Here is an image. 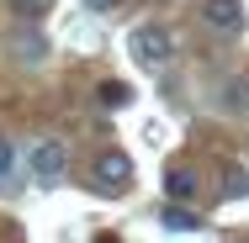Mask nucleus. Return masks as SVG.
Wrapping results in <instances>:
<instances>
[{
    "label": "nucleus",
    "mask_w": 249,
    "mask_h": 243,
    "mask_svg": "<svg viewBox=\"0 0 249 243\" xmlns=\"http://www.w3.org/2000/svg\"><path fill=\"white\" fill-rule=\"evenodd\" d=\"M90 5H96V11H111V5H117V0H90Z\"/></svg>",
    "instance_id": "12"
},
{
    "label": "nucleus",
    "mask_w": 249,
    "mask_h": 243,
    "mask_svg": "<svg viewBox=\"0 0 249 243\" xmlns=\"http://www.w3.org/2000/svg\"><path fill=\"white\" fill-rule=\"evenodd\" d=\"M164 195L170 201H196V169L191 164H170L164 169Z\"/></svg>",
    "instance_id": "6"
},
{
    "label": "nucleus",
    "mask_w": 249,
    "mask_h": 243,
    "mask_svg": "<svg viewBox=\"0 0 249 243\" xmlns=\"http://www.w3.org/2000/svg\"><path fill=\"white\" fill-rule=\"evenodd\" d=\"M11 169H16V148H11L5 138H0V185L11 180Z\"/></svg>",
    "instance_id": "10"
},
{
    "label": "nucleus",
    "mask_w": 249,
    "mask_h": 243,
    "mask_svg": "<svg viewBox=\"0 0 249 243\" xmlns=\"http://www.w3.org/2000/svg\"><path fill=\"white\" fill-rule=\"evenodd\" d=\"M11 5H16V16H43L53 0H11Z\"/></svg>",
    "instance_id": "11"
},
{
    "label": "nucleus",
    "mask_w": 249,
    "mask_h": 243,
    "mask_svg": "<svg viewBox=\"0 0 249 243\" xmlns=\"http://www.w3.org/2000/svg\"><path fill=\"white\" fill-rule=\"evenodd\" d=\"M159 222H164L170 233H191V227H196V217L186 211V201H170V206L159 211Z\"/></svg>",
    "instance_id": "7"
},
{
    "label": "nucleus",
    "mask_w": 249,
    "mask_h": 243,
    "mask_svg": "<svg viewBox=\"0 0 249 243\" xmlns=\"http://www.w3.org/2000/svg\"><path fill=\"white\" fill-rule=\"evenodd\" d=\"M90 180H96L101 191H127L133 185V159L122 148H106V153L90 159Z\"/></svg>",
    "instance_id": "3"
},
{
    "label": "nucleus",
    "mask_w": 249,
    "mask_h": 243,
    "mask_svg": "<svg viewBox=\"0 0 249 243\" xmlns=\"http://www.w3.org/2000/svg\"><path fill=\"white\" fill-rule=\"evenodd\" d=\"M201 21L223 37H239L244 32V5L239 0H201Z\"/></svg>",
    "instance_id": "4"
},
{
    "label": "nucleus",
    "mask_w": 249,
    "mask_h": 243,
    "mask_svg": "<svg viewBox=\"0 0 249 243\" xmlns=\"http://www.w3.org/2000/svg\"><path fill=\"white\" fill-rule=\"evenodd\" d=\"M27 164H32V180L37 185H58L69 175V143L64 138H43V143H32Z\"/></svg>",
    "instance_id": "2"
},
{
    "label": "nucleus",
    "mask_w": 249,
    "mask_h": 243,
    "mask_svg": "<svg viewBox=\"0 0 249 243\" xmlns=\"http://www.w3.org/2000/svg\"><path fill=\"white\" fill-rule=\"evenodd\" d=\"M127 48H133V58H138L143 69H164V64L175 58V32L159 27V21H143V27H133Z\"/></svg>",
    "instance_id": "1"
},
{
    "label": "nucleus",
    "mask_w": 249,
    "mask_h": 243,
    "mask_svg": "<svg viewBox=\"0 0 249 243\" xmlns=\"http://www.w3.org/2000/svg\"><path fill=\"white\" fill-rule=\"evenodd\" d=\"M217 106H223L228 116H249V74H233V80H223V90H217Z\"/></svg>",
    "instance_id": "5"
},
{
    "label": "nucleus",
    "mask_w": 249,
    "mask_h": 243,
    "mask_svg": "<svg viewBox=\"0 0 249 243\" xmlns=\"http://www.w3.org/2000/svg\"><path fill=\"white\" fill-rule=\"evenodd\" d=\"M223 195H233V201L249 195V169L244 164H228V169H223Z\"/></svg>",
    "instance_id": "8"
},
{
    "label": "nucleus",
    "mask_w": 249,
    "mask_h": 243,
    "mask_svg": "<svg viewBox=\"0 0 249 243\" xmlns=\"http://www.w3.org/2000/svg\"><path fill=\"white\" fill-rule=\"evenodd\" d=\"M101 100H106V106H127L133 90H127V85H101Z\"/></svg>",
    "instance_id": "9"
}]
</instances>
